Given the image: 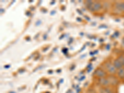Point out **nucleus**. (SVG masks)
<instances>
[{"label":"nucleus","mask_w":124,"mask_h":93,"mask_svg":"<svg viewBox=\"0 0 124 93\" xmlns=\"http://www.w3.org/2000/svg\"><path fill=\"white\" fill-rule=\"evenodd\" d=\"M86 7L88 9L90 10V11L93 13L99 11L102 8V4L99 1H87L86 2Z\"/></svg>","instance_id":"obj_1"},{"label":"nucleus","mask_w":124,"mask_h":93,"mask_svg":"<svg viewBox=\"0 0 124 93\" xmlns=\"http://www.w3.org/2000/svg\"><path fill=\"white\" fill-rule=\"evenodd\" d=\"M102 68L106 70L108 75H116L117 70L110 60H106L103 63Z\"/></svg>","instance_id":"obj_2"},{"label":"nucleus","mask_w":124,"mask_h":93,"mask_svg":"<svg viewBox=\"0 0 124 93\" xmlns=\"http://www.w3.org/2000/svg\"><path fill=\"white\" fill-rule=\"evenodd\" d=\"M93 76L96 79H99V78H102L107 77L108 76V74L103 68L97 67L94 71Z\"/></svg>","instance_id":"obj_3"},{"label":"nucleus","mask_w":124,"mask_h":93,"mask_svg":"<svg viewBox=\"0 0 124 93\" xmlns=\"http://www.w3.org/2000/svg\"><path fill=\"white\" fill-rule=\"evenodd\" d=\"M96 80H97L96 81L97 85L99 86H100V87L104 88V87L110 86L109 80H108L107 76V77L102 78H99V79H96Z\"/></svg>","instance_id":"obj_4"},{"label":"nucleus","mask_w":124,"mask_h":93,"mask_svg":"<svg viewBox=\"0 0 124 93\" xmlns=\"http://www.w3.org/2000/svg\"><path fill=\"white\" fill-rule=\"evenodd\" d=\"M109 83H110V86L112 87H116L119 84L120 79H118L116 75H108L107 76Z\"/></svg>","instance_id":"obj_5"},{"label":"nucleus","mask_w":124,"mask_h":93,"mask_svg":"<svg viewBox=\"0 0 124 93\" xmlns=\"http://www.w3.org/2000/svg\"><path fill=\"white\" fill-rule=\"evenodd\" d=\"M114 8L117 11L124 13V1L116 2L114 4Z\"/></svg>","instance_id":"obj_6"},{"label":"nucleus","mask_w":124,"mask_h":93,"mask_svg":"<svg viewBox=\"0 0 124 93\" xmlns=\"http://www.w3.org/2000/svg\"><path fill=\"white\" fill-rule=\"evenodd\" d=\"M116 76H117L118 79L120 80H124V67L117 70Z\"/></svg>","instance_id":"obj_7"},{"label":"nucleus","mask_w":124,"mask_h":93,"mask_svg":"<svg viewBox=\"0 0 124 93\" xmlns=\"http://www.w3.org/2000/svg\"><path fill=\"white\" fill-rule=\"evenodd\" d=\"M112 63L117 70L120 69V68H122L123 67L122 64L121 62H120V60H119V58H118V57H117V58H116V59L114 60V61L112 62Z\"/></svg>","instance_id":"obj_8"},{"label":"nucleus","mask_w":124,"mask_h":93,"mask_svg":"<svg viewBox=\"0 0 124 93\" xmlns=\"http://www.w3.org/2000/svg\"><path fill=\"white\" fill-rule=\"evenodd\" d=\"M103 89H104L105 93H116L114 90V87H111V86L104 87V88H103Z\"/></svg>","instance_id":"obj_9"},{"label":"nucleus","mask_w":124,"mask_h":93,"mask_svg":"<svg viewBox=\"0 0 124 93\" xmlns=\"http://www.w3.org/2000/svg\"><path fill=\"white\" fill-rule=\"evenodd\" d=\"M118 58H119V60L121 62L122 64L123 65V67H124V55H121L119 56H118Z\"/></svg>","instance_id":"obj_10"},{"label":"nucleus","mask_w":124,"mask_h":93,"mask_svg":"<svg viewBox=\"0 0 124 93\" xmlns=\"http://www.w3.org/2000/svg\"><path fill=\"white\" fill-rule=\"evenodd\" d=\"M121 45H122V46L123 48H124V37H122V38Z\"/></svg>","instance_id":"obj_11"}]
</instances>
